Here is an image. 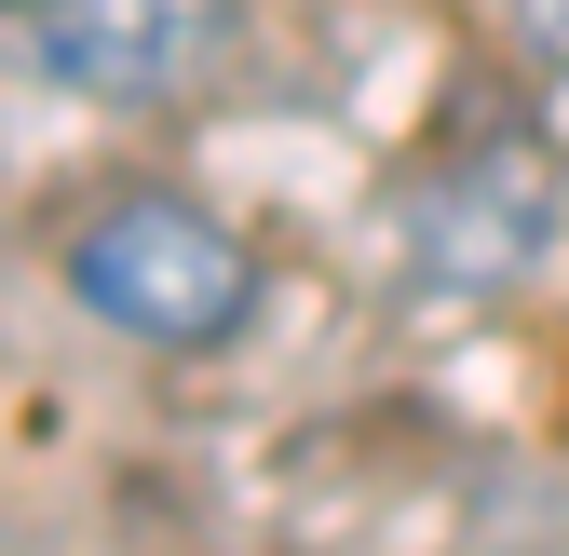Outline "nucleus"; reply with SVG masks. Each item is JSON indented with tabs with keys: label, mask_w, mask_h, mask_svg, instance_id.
<instances>
[{
	"label": "nucleus",
	"mask_w": 569,
	"mask_h": 556,
	"mask_svg": "<svg viewBox=\"0 0 569 556\" xmlns=\"http://www.w3.org/2000/svg\"><path fill=\"white\" fill-rule=\"evenodd\" d=\"M68 299H82L109 339H150V354H218V339L258 326V245L218 218V203H190V190H150V177H122L96 190L82 218H68Z\"/></svg>",
	"instance_id": "f257e3e1"
},
{
	"label": "nucleus",
	"mask_w": 569,
	"mask_h": 556,
	"mask_svg": "<svg viewBox=\"0 0 569 556\" xmlns=\"http://www.w3.org/2000/svg\"><path fill=\"white\" fill-rule=\"evenodd\" d=\"M569 245V190H556V150L516 122H461L435 163L407 177V258H420V286H529V271Z\"/></svg>",
	"instance_id": "f03ea898"
},
{
	"label": "nucleus",
	"mask_w": 569,
	"mask_h": 556,
	"mask_svg": "<svg viewBox=\"0 0 569 556\" xmlns=\"http://www.w3.org/2000/svg\"><path fill=\"white\" fill-rule=\"evenodd\" d=\"M28 54H41V82L96 96V109H163L231 54V0H41Z\"/></svg>",
	"instance_id": "7ed1b4c3"
},
{
	"label": "nucleus",
	"mask_w": 569,
	"mask_h": 556,
	"mask_svg": "<svg viewBox=\"0 0 569 556\" xmlns=\"http://www.w3.org/2000/svg\"><path fill=\"white\" fill-rule=\"evenodd\" d=\"M502 14H516V41H529L542 68H569V0H502Z\"/></svg>",
	"instance_id": "20e7f679"
},
{
	"label": "nucleus",
	"mask_w": 569,
	"mask_h": 556,
	"mask_svg": "<svg viewBox=\"0 0 569 556\" xmlns=\"http://www.w3.org/2000/svg\"><path fill=\"white\" fill-rule=\"evenodd\" d=\"M0 14H41V0H0Z\"/></svg>",
	"instance_id": "39448f33"
}]
</instances>
